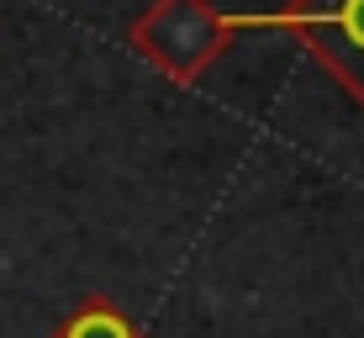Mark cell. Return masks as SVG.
Returning a JSON list of instances; mask_svg holds the SVG:
<instances>
[{
	"instance_id": "cell-3",
	"label": "cell",
	"mask_w": 364,
	"mask_h": 338,
	"mask_svg": "<svg viewBox=\"0 0 364 338\" xmlns=\"http://www.w3.org/2000/svg\"><path fill=\"white\" fill-rule=\"evenodd\" d=\"M53 338H143V333H137L132 322L106 302V296H90V302L74 312V317H69Z\"/></svg>"
},
{
	"instance_id": "cell-1",
	"label": "cell",
	"mask_w": 364,
	"mask_h": 338,
	"mask_svg": "<svg viewBox=\"0 0 364 338\" xmlns=\"http://www.w3.org/2000/svg\"><path fill=\"white\" fill-rule=\"evenodd\" d=\"M228 11H217L211 0H154L127 21V48L180 90L200 85V74L228 53Z\"/></svg>"
},
{
	"instance_id": "cell-2",
	"label": "cell",
	"mask_w": 364,
	"mask_h": 338,
	"mask_svg": "<svg viewBox=\"0 0 364 338\" xmlns=\"http://www.w3.org/2000/svg\"><path fill=\"white\" fill-rule=\"evenodd\" d=\"M237 32H291L364 106V0H291L285 11H228Z\"/></svg>"
}]
</instances>
